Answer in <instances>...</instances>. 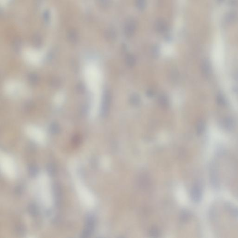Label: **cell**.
I'll return each mask as SVG.
<instances>
[{
  "mask_svg": "<svg viewBox=\"0 0 238 238\" xmlns=\"http://www.w3.org/2000/svg\"><path fill=\"white\" fill-rule=\"evenodd\" d=\"M130 102L132 105L133 106H138L140 104L141 102V99L140 97L138 94H133L130 97Z\"/></svg>",
  "mask_w": 238,
  "mask_h": 238,
  "instance_id": "cell-8",
  "label": "cell"
},
{
  "mask_svg": "<svg viewBox=\"0 0 238 238\" xmlns=\"http://www.w3.org/2000/svg\"><path fill=\"white\" fill-rule=\"evenodd\" d=\"M150 234L152 237H158L160 234V231L157 228H152L150 230Z\"/></svg>",
  "mask_w": 238,
  "mask_h": 238,
  "instance_id": "cell-11",
  "label": "cell"
},
{
  "mask_svg": "<svg viewBox=\"0 0 238 238\" xmlns=\"http://www.w3.org/2000/svg\"><path fill=\"white\" fill-rule=\"evenodd\" d=\"M202 196V190L200 184L196 183L194 185L191 190V197L195 203L200 202Z\"/></svg>",
  "mask_w": 238,
  "mask_h": 238,
  "instance_id": "cell-1",
  "label": "cell"
},
{
  "mask_svg": "<svg viewBox=\"0 0 238 238\" xmlns=\"http://www.w3.org/2000/svg\"><path fill=\"white\" fill-rule=\"evenodd\" d=\"M210 178L211 182L213 186L217 188L219 186V180H218V175L217 171L215 169V167L213 164H212L210 167Z\"/></svg>",
  "mask_w": 238,
  "mask_h": 238,
  "instance_id": "cell-3",
  "label": "cell"
},
{
  "mask_svg": "<svg viewBox=\"0 0 238 238\" xmlns=\"http://www.w3.org/2000/svg\"><path fill=\"white\" fill-rule=\"evenodd\" d=\"M189 218V214L186 212H183L181 215V220L183 222H186Z\"/></svg>",
  "mask_w": 238,
  "mask_h": 238,
  "instance_id": "cell-12",
  "label": "cell"
},
{
  "mask_svg": "<svg viewBox=\"0 0 238 238\" xmlns=\"http://www.w3.org/2000/svg\"><path fill=\"white\" fill-rule=\"evenodd\" d=\"M110 95L108 93H106L104 94L103 102L102 111L104 114L108 113L109 109V105L110 102Z\"/></svg>",
  "mask_w": 238,
  "mask_h": 238,
  "instance_id": "cell-4",
  "label": "cell"
},
{
  "mask_svg": "<svg viewBox=\"0 0 238 238\" xmlns=\"http://www.w3.org/2000/svg\"><path fill=\"white\" fill-rule=\"evenodd\" d=\"M225 209L234 217L238 218V208L235 206L231 205V204H226L225 205Z\"/></svg>",
  "mask_w": 238,
  "mask_h": 238,
  "instance_id": "cell-6",
  "label": "cell"
},
{
  "mask_svg": "<svg viewBox=\"0 0 238 238\" xmlns=\"http://www.w3.org/2000/svg\"><path fill=\"white\" fill-rule=\"evenodd\" d=\"M136 4L138 9L140 10H143L146 7V0H136Z\"/></svg>",
  "mask_w": 238,
  "mask_h": 238,
  "instance_id": "cell-10",
  "label": "cell"
},
{
  "mask_svg": "<svg viewBox=\"0 0 238 238\" xmlns=\"http://www.w3.org/2000/svg\"><path fill=\"white\" fill-rule=\"evenodd\" d=\"M147 96H148V97H152L153 95V91L151 90V89L148 90V91H147Z\"/></svg>",
  "mask_w": 238,
  "mask_h": 238,
  "instance_id": "cell-13",
  "label": "cell"
},
{
  "mask_svg": "<svg viewBox=\"0 0 238 238\" xmlns=\"http://www.w3.org/2000/svg\"><path fill=\"white\" fill-rule=\"evenodd\" d=\"M156 29L159 33H164L167 29V25L164 21L159 20L156 24Z\"/></svg>",
  "mask_w": 238,
  "mask_h": 238,
  "instance_id": "cell-5",
  "label": "cell"
},
{
  "mask_svg": "<svg viewBox=\"0 0 238 238\" xmlns=\"http://www.w3.org/2000/svg\"><path fill=\"white\" fill-rule=\"evenodd\" d=\"M126 62L127 66L129 67H133L136 64V60L135 57L132 55H128L126 56Z\"/></svg>",
  "mask_w": 238,
  "mask_h": 238,
  "instance_id": "cell-9",
  "label": "cell"
},
{
  "mask_svg": "<svg viewBox=\"0 0 238 238\" xmlns=\"http://www.w3.org/2000/svg\"><path fill=\"white\" fill-rule=\"evenodd\" d=\"M159 102L160 105L164 108H167L169 106V100L167 96L161 94L159 97Z\"/></svg>",
  "mask_w": 238,
  "mask_h": 238,
  "instance_id": "cell-7",
  "label": "cell"
},
{
  "mask_svg": "<svg viewBox=\"0 0 238 238\" xmlns=\"http://www.w3.org/2000/svg\"><path fill=\"white\" fill-rule=\"evenodd\" d=\"M136 22L133 20H129L125 24L124 33L127 37L133 36L136 31Z\"/></svg>",
  "mask_w": 238,
  "mask_h": 238,
  "instance_id": "cell-2",
  "label": "cell"
}]
</instances>
